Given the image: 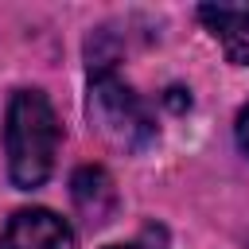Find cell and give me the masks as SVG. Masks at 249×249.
Wrapping results in <instances>:
<instances>
[{"label": "cell", "instance_id": "1", "mask_svg": "<svg viewBox=\"0 0 249 249\" xmlns=\"http://www.w3.org/2000/svg\"><path fill=\"white\" fill-rule=\"evenodd\" d=\"M4 148H8V175L19 191L47 183L58 152V117L39 89H19L12 97Z\"/></svg>", "mask_w": 249, "mask_h": 249}, {"label": "cell", "instance_id": "2", "mask_svg": "<svg viewBox=\"0 0 249 249\" xmlns=\"http://www.w3.org/2000/svg\"><path fill=\"white\" fill-rule=\"evenodd\" d=\"M89 121L97 124V132L109 144H117L124 152H140L156 140V121H152L148 105L113 70H97L89 78Z\"/></svg>", "mask_w": 249, "mask_h": 249}, {"label": "cell", "instance_id": "3", "mask_svg": "<svg viewBox=\"0 0 249 249\" xmlns=\"http://www.w3.org/2000/svg\"><path fill=\"white\" fill-rule=\"evenodd\" d=\"M0 249H74V230L54 210H16L0 233Z\"/></svg>", "mask_w": 249, "mask_h": 249}, {"label": "cell", "instance_id": "4", "mask_svg": "<svg viewBox=\"0 0 249 249\" xmlns=\"http://www.w3.org/2000/svg\"><path fill=\"white\" fill-rule=\"evenodd\" d=\"M198 19L222 43L230 62L249 66V4H218V8L206 4V8H198Z\"/></svg>", "mask_w": 249, "mask_h": 249}, {"label": "cell", "instance_id": "5", "mask_svg": "<svg viewBox=\"0 0 249 249\" xmlns=\"http://www.w3.org/2000/svg\"><path fill=\"white\" fill-rule=\"evenodd\" d=\"M70 195H74V206L93 226L109 222L113 210H117V187H113V179H109L105 167H93V163L89 167H78L74 179H70Z\"/></svg>", "mask_w": 249, "mask_h": 249}, {"label": "cell", "instance_id": "6", "mask_svg": "<svg viewBox=\"0 0 249 249\" xmlns=\"http://www.w3.org/2000/svg\"><path fill=\"white\" fill-rule=\"evenodd\" d=\"M237 148L249 156V105L237 113Z\"/></svg>", "mask_w": 249, "mask_h": 249}, {"label": "cell", "instance_id": "7", "mask_svg": "<svg viewBox=\"0 0 249 249\" xmlns=\"http://www.w3.org/2000/svg\"><path fill=\"white\" fill-rule=\"evenodd\" d=\"M105 249H163V245H156V241L144 233L140 241H128V245H105Z\"/></svg>", "mask_w": 249, "mask_h": 249}]
</instances>
